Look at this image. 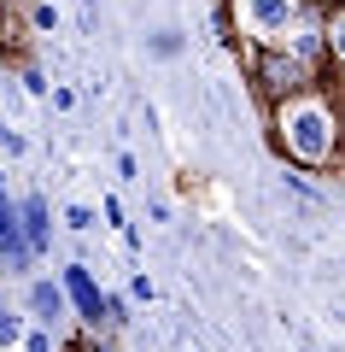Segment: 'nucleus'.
<instances>
[{
	"label": "nucleus",
	"instance_id": "8",
	"mask_svg": "<svg viewBox=\"0 0 345 352\" xmlns=\"http://www.w3.org/2000/svg\"><path fill=\"white\" fill-rule=\"evenodd\" d=\"M322 36H328V65H345V0H333V6H328Z\"/></svg>",
	"mask_w": 345,
	"mask_h": 352
},
{
	"label": "nucleus",
	"instance_id": "14",
	"mask_svg": "<svg viewBox=\"0 0 345 352\" xmlns=\"http://www.w3.org/2000/svg\"><path fill=\"white\" fill-rule=\"evenodd\" d=\"M0 200H6V182H0Z\"/></svg>",
	"mask_w": 345,
	"mask_h": 352
},
{
	"label": "nucleus",
	"instance_id": "4",
	"mask_svg": "<svg viewBox=\"0 0 345 352\" xmlns=\"http://www.w3.org/2000/svg\"><path fill=\"white\" fill-rule=\"evenodd\" d=\"M240 12H246L252 36L275 41V36H287V30L298 24V0H246V6H240Z\"/></svg>",
	"mask_w": 345,
	"mask_h": 352
},
{
	"label": "nucleus",
	"instance_id": "1",
	"mask_svg": "<svg viewBox=\"0 0 345 352\" xmlns=\"http://www.w3.org/2000/svg\"><path fill=\"white\" fill-rule=\"evenodd\" d=\"M270 112H275V141H281V153L293 164L322 170V164L340 159V147H345L340 106H333L322 88H305V94H293V100H275Z\"/></svg>",
	"mask_w": 345,
	"mask_h": 352
},
{
	"label": "nucleus",
	"instance_id": "11",
	"mask_svg": "<svg viewBox=\"0 0 345 352\" xmlns=\"http://www.w3.org/2000/svg\"><path fill=\"white\" fill-rule=\"evenodd\" d=\"M24 352H53V335H47V329H36V335L24 340Z\"/></svg>",
	"mask_w": 345,
	"mask_h": 352
},
{
	"label": "nucleus",
	"instance_id": "2",
	"mask_svg": "<svg viewBox=\"0 0 345 352\" xmlns=\"http://www.w3.org/2000/svg\"><path fill=\"white\" fill-rule=\"evenodd\" d=\"M316 59H305L298 47H270L258 59V94L263 100H293V94H305V88H316Z\"/></svg>",
	"mask_w": 345,
	"mask_h": 352
},
{
	"label": "nucleus",
	"instance_id": "6",
	"mask_svg": "<svg viewBox=\"0 0 345 352\" xmlns=\"http://www.w3.org/2000/svg\"><path fill=\"white\" fill-rule=\"evenodd\" d=\"M64 305H71V294H64V282H36V288H29V311L41 317V323H59L64 317Z\"/></svg>",
	"mask_w": 345,
	"mask_h": 352
},
{
	"label": "nucleus",
	"instance_id": "15",
	"mask_svg": "<svg viewBox=\"0 0 345 352\" xmlns=\"http://www.w3.org/2000/svg\"><path fill=\"white\" fill-rule=\"evenodd\" d=\"M99 352H106V346H99Z\"/></svg>",
	"mask_w": 345,
	"mask_h": 352
},
{
	"label": "nucleus",
	"instance_id": "12",
	"mask_svg": "<svg viewBox=\"0 0 345 352\" xmlns=\"http://www.w3.org/2000/svg\"><path fill=\"white\" fill-rule=\"evenodd\" d=\"M0 147H6V153H24V141H18V135H12L6 124H0Z\"/></svg>",
	"mask_w": 345,
	"mask_h": 352
},
{
	"label": "nucleus",
	"instance_id": "13",
	"mask_svg": "<svg viewBox=\"0 0 345 352\" xmlns=\"http://www.w3.org/2000/svg\"><path fill=\"white\" fill-rule=\"evenodd\" d=\"M333 106H340V129H345V82L333 88Z\"/></svg>",
	"mask_w": 345,
	"mask_h": 352
},
{
	"label": "nucleus",
	"instance_id": "5",
	"mask_svg": "<svg viewBox=\"0 0 345 352\" xmlns=\"http://www.w3.org/2000/svg\"><path fill=\"white\" fill-rule=\"evenodd\" d=\"M64 294H71V305L76 311H82V323H106V294H99V282L88 276V264H71V270H64Z\"/></svg>",
	"mask_w": 345,
	"mask_h": 352
},
{
	"label": "nucleus",
	"instance_id": "3",
	"mask_svg": "<svg viewBox=\"0 0 345 352\" xmlns=\"http://www.w3.org/2000/svg\"><path fill=\"white\" fill-rule=\"evenodd\" d=\"M29 258H36V247L24 235V212L12 200H0V264L6 270H29Z\"/></svg>",
	"mask_w": 345,
	"mask_h": 352
},
{
	"label": "nucleus",
	"instance_id": "10",
	"mask_svg": "<svg viewBox=\"0 0 345 352\" xmlns=\"http://www.w3.org/2000/svg\"><path fill=\"white\" fill-rule=\"evenodd\" d=\"M64 223H71V229H94V212H88V206H71V212H64Z\"/></svg>",
	"mask_w": 345,
	"mask_h": 352
},
{
	"label": "nucleus",
	"instance_id": "9",
	"mask_svg": "<svg viewBox=\"0 0 345 352\" xmlns=\"http://www.w3.org/2000/svg\"><path fill=\"white\" fill-rule=\"evenodd\" d=\"M12 340H24V323L12 311H0V346H12Z\"/></svg>",
	"mask_w": 345,
	"mask_h": 352
},
{
	"label": "nucleus",
	"instance_id": "7",
	"mask_svg": "<svg viewBox=\"0 0 345 352\" xmlns=\"http://www.w3.org/2000/svg\"><path fill=\"white\" fill-rule=\"evenodd\" d=\"M18 212H24V235H29V247L41 252V247H47V235H53V223H47V200H41V194H29Z\"/></svg>",
	"mask_w": 345,
	"mask_h": 352
}]
</instances>
